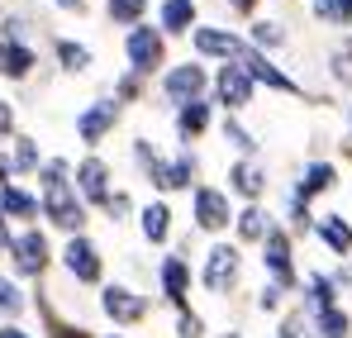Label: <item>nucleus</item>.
Segmentation results:
<instances>
[{
    "label": "nucleus",
    "instance_id": "f257e3e1",
    "mask_svg": "<svg viewBox=\"0 0 352 338\" xmlns=\"http://www.w3.org/2000/svg\"><path fill=\"white\" fill-rule=\"evenodd\" d=\"M38 205H43V220L53 229H62L67 238L86 233V200L76 196L72 181H43L38 186Z\"/></svg>",
    "mask_w": 352,
    "mask_h": 338
},
{
    "label": "nucleus",
    "instance_id": "f03ea898",
    "mask_svg": "<svg viewBox=\"0 0 352 338\" xmlns=\"http://www.w3.org/2000/svg\"><path fill=\"white\" fill-rule=\"evenodd\" d=\"M234 196L224 191V186H210V181H200L195 191H190V224L200 229V233H224V229H234Z\"/></svg>",
    "mask_w": 352,
    "mask_h": 338
},
{
    "label": "nucleus",
    "instance_id": "7ed1b4c3",
    "mask_svg": "<svg viewBox=\"0 0 352 338\" xmlns=\"http://www.w3.org/2000/svg\"><path fill=\"white\" fill-rule=\"evenodd\" d=\"M58 262L76 286H105V253H100V243L86 238V233H76V238L62 243Z\"/></svg>",
    "mask_w": 352,
    "mask_h": 338
},
{
    "label": "nucleus",
    "instance_id": "20e7f679",
    "mask_svg": "<svg viewBox=\"0 0 352 338\" xmlns=\"http://www.w3.org/2000/svg\"><path fill=\"white\" fill-rule=\"evenodd\" d=\"M238 277H243V248L238 243H210V253H205V262H200V286L210 291V295H234Z\"/></svg>",
    "mask_w": 352,
    "mask_h": 338
},
{
    "label": "nucleus",
    "instance_id": "39448f33",
    "mask_svg": "<svg viewBox=\"0 0 352 338\" xmlns=\"http://www.w3.org/2000/svg\"><path fill=\"white\" fill-rule=\"evenodd\" d=\"M148 310H153V300H148L143 291H133V286H124V282H105V286H100V315H105L115 329H133V324H143Z\"/></svg>",
    "mask_w": 352,
    "mask_h": 338
},
{
    "label": "nucleus",
    "instance_id": "423d86ee",
    "mask_svg": "<svg viewBox=\"0 0 352 338\" xmlns=\"http://www.w3.org/2000/svg\"><path fill=\"white\" fill-rule=\"evenodd\" d=\"M10 267H14V277H29V282H38V277L53 267V243L43 238L38 224L14 233V243H10Z\"/></svg>",
    "mask_w": 352,
    "mask_h": 338
},
{
    "label": "nucleus",
    "instance_id": "0eeeda50",
    "mask_svg": "<svg viewBox=\"0 0 352 338\" xmlns=\"http://www.w3.org/2000/svg\"><path fill=\"white\" fill-rule=\"evenodd\" d=\"M262 272H267V282H276L286 295L300 291V277H295V238L291 229H272L267 233V243H262Z\"/></svg>",
    "mask_w": 352,
    "mask_h": 338
},
{
    "label": "nucleus",
    "instance_id": "6e6552de",
    "mask_svg": "<svg viewBox=\"0 0 352 338\" xmlns=\"http://www.w3.org/2000/svg\"><path fill=\"white\" fill-rule=\"evenodd\" d=\"M124 53H129V72L133 76H153L167 62V34L148 29V24H133L129 39H124Z\"/></svg>",
    "mask_w": 352,
    "mask_h": 338
},
{
    "label": "nucleus",
    "instance_id": "1a4fd4ad",
    "mask_svg": "<svg viewBox=\"0 0 352 338\" xmlns=\"http://www.w3.org/2000/svg\"><path fill=\"white\" fill-rule=\"evenodd\" d=\"M72 186H76V196L86 200V210H91V205H96V210H105V200L115 196V167H110L100 153H91V158H81V162H76Z\"/></svg>",
    "mask_w": 352,
    "mask_h": 338
},
{
    "label": "nucleus",
    "instance_id": "9d476101",
    "mask_svg": "<svg viewBox=\"0 0 352 338\" xmlns=\"http://www.w3.org/2000/svg\"><path fill=\"white\" fill-rule=\"evenodd\" d=\"M148 186H157L162 196H176V191H195L200 186V158L190 153V148H181L172 158H162L153 176H148Z\"/></svg>",
    "mask_w": 352,
    "mask_h": 338
},
{
    "label": "nucleus",
    "instance_id": "9b49d317",
    "mask_svg": "<svg viewBox=\"0 0 352 338\" xmlns=\"http://www.w3.org/2000/svg\"><path fill=\"white\" fill-rule=\"evenodd\" d=\"M190 286H195V272H190V257L186 253H167L157 262V291L172 310H190Z\"/></svg>",
    "mask_w": 352,
    "mask_h": 338
},
{
    "label": "nucleus",
    "instance_id": "f8f14e48",
    "mask_svg": "<svg viewBox=\"0 0 352 338\" xmlns=\"http://www.w3.org/2000/svg\"><path fill=\"white\" fill-rule=\"evenodd\" d=\"M205 91H210V72H205L200 62L167 67V76H162V96L172 101L176 110H181V105H190V101H205Z\"/></svg>",
    "mask_w": 352,
    "mask_h": 338
},
{
    "label": "nucleus",
    "instance_id": "ddd939ff",
    "mask_svg": "<svg viewBox=\"0 0 352 338\" xmlns=\"http://www.w3.org/2000/svg\"><path fill=\"white\" fill-rule=\"evenodd\" d=\"M115 124H119V101H91V105L76 110V138L96 153L115 134Z\"/></svg>",
    "mask_w": 352,
    "mask_h": 338
},
{
    "label": "nucleus",
    "instance_id": "4468645a",
    "mask_svg": "<svg viewBox=\"0 0 352 338\" xmlns=\"http://www.w3.org/2000/svg\"><path fill=\"white\" fill-rule=\"evenodd\" d=\"M252 91H257V81L248 76V67H238V62H224V67H219V76H214V101L229 114L248 110V105H252Z\"/></svg>",
    "mask_w": 352,
    "mask_h": 338
},
{
    "label": "nucleus",
    "instance_id": "2eb2a0df",
    "mask_svg": "<svg viewBox=\"0 0 352 338\" xmlns=\"http://www.w3.org/2000/svg\"><path fill=\"white\" fill-rule=\"evenodd\" d=\"M267 186H272V181H267V167H262L257 158H238L234 167H229V186H224V191L238 196L243 205H262Z\"/></svg>",
    "mask_w": 352,
    "mask_h": 338
},
{
    "label": "nucleus",
    "instance_id": "dca6fc26",
    "mask_svg": "<svg viewBox=\"0 0 352 338\" xmlns=\"http://www.w3.org/2000/svg\"><path fill=\"white\" fill-rule=\"evenodd\" d=\"M234 62H238V67H248V76H252L257 86H272V91H286V96H295V91H300V86H295V81L281 72V67H276V62H272V57L257 53V48H248V43H243V53H238Z\"/></svg>",
    "mask_w": 352,
    "mask_h": 338
},
{
    "label": "nucleus",
    "instance_id": "f3484780",
    "mask_svg": "<svg viewBox=\"0 0 352 338\" xmlns=\"http://www.w3.org/2000/svg\"><path fill=\"white\" fill-rule=\"evenodd\" d=\"M190 43H195L200 57H224V62H234L243 53V39L229 34V29H214V24H195L190 29Z\"/></svg>",
    "mask_w": 352,
    "mask_h": 338
},
{
    "label": "nucleus",
    "instance_id": "a211bd4d",
    "mask_svg": "<svg viewBox=\"0 0 352 338\" xmlns=\"http://www.w3.org/2000/svg\"><path fill=\"white\" fill-rule=\"evenodd\" d=\"M276 229V220H272V210L267 205H243L234 215V238H238V248H248V243H267V233Z\"/></svg>",
    "mask_w": 352,
    "mask_h": 338
},
{
    "label": "nucleus",
    "instance_id": "6ab92c4d",
    "mask_svg": "<svg viewBox=\"0 0 352 338\" xmlns=\"http://www.w3.org/2000/svg\"><path fill=\"white\" fill-rule=\"evenodd\" d=\"M172 205L167 200H148L143 210H138V233H143V243H153V248H167L172 243Z\"/></svg>",
    "mask_w": 352,
    "mask_h": 338
},
{
    "label": "nucleus",
    "instance_id": "aec40b11",
    "mask_svg": "<svg viewBox=\"0 0 352 338\" xmlns=\"http://www.w3.org/2000/svg\"><path fill=\"white\" fill-rule=\"evenodd\" d=\"M338 295H343V291L333 282V272H309V277L300 282V300H305L300 310H305V315H319V310L338 305Z\"/></svg>",
    "mask_w": 352,
    "mask_h": 338
},
{
    "label": "nucleus",
    "instance_id": "412c9836",
    "mask_svg": "<svg viewBox=\"0 0 352 338\" xmlns=\"http://www.w3.org/2000/svg\"><path fill=\"white\" fill-rule=\"evenodd\" d=\"M0 210H5V220H24V224H34V220L43 215L38 196H34L29 186H19V181H5V186H0Z\"/></svg>",
    "mask_w": 352,
    "mask_h": 338
},
{
    "label": "nucleus",
    "instance_id": "4be33fe9",
    "mask_svg": "<svg viewBox=\"0 0 352 338\" xmlns=\"http://www.w3.org/2000/svg\"><path fill=\"white\" fill-rule=\"evenodd\" d=\"M333 186H338V167L324 162V158H314V162H305V171H300V181H295L291 191L300 200H314V196H329Z\"/></svg>",
    "mask_w": 352,
    "mask_h": 338
},
{
    "label": "nucleus",
    "instance_id": "5701e85b",
    "mask_svg": "<svg viewBox=\"0 0 352 338\" xmlns=\"http://www.w3.org/2000/svg\"><path fill=\"white\" fill-rule=\"evenodd\" d=\"M314 238H319L333 257H343V262L352 257V224L343 215H319V220H314Z\"/></svg>",
    "mask_w": 352,
    "mask_h": 338
},
{
    "label": "nucleus",
    "instance_id": "b1692460",
    "mask_svg": "<svg viewBox=\"0 0 352 338\" xmlns=\"http://www.w3.org/2000/svg\"><path fill=\"white\" fill-rule=\"evenodd\" d=\"M210 119H214V105H210V101H190V105H181V110H176V138H181V143L205 138V134H210Z\"/></svg>",
    "mask_w": 352,
    "mask_h": 338
},
{
    "label": "nucleus",
    "instance_id": "393cba45",
    "mask_svg": "<svg viewBox=\"0 0 352 338\" xmlns=\"http://www.w3.org/2000/svg\"><path fill=\"white\" fill-rule=\"evenodd\" d=\"M34 67H38V53H34L29 43H0V76L24 81Z\"/></svg>",
    "mask_w": 352,
    "mask_h": 338
},
{
    "label": "nucleus",
    "instance_id": "a878e982",
    "mask_svg": "<svg viewBox=\"0 0 352 338\" xmlns=\"http://www.w3.org/2000/svg\"><path fill=\"white\" fill-rule=\"evenodd\" d=\"M309 324H314V338H352V315L343 305H329V310L309 315Z\"/></svg>",
    "mask_w": 352,
    "mask_h": 338
},
{
    "label": "nucleus",
    "instance_id": "bb28decb",
    "mask_svg": "<svg viewBox=\"0 0 352 338\" xmlns=\"http://www.w3.org/2000/svg\"><path fill=\"white\" fill-rule=\"evenodd\" d=\"M157 19H162V34H190L195 29V0H162Z\"/></svg>",
    "mask_w": 352,
    "mask_h": 338
},
{
    "label": "nucleus",
    "instance_id": "cd10ccee",
    "mask_svg": "<svg viewBox=\"0 0 352 338\" xmlns=\"http://www.w3.org/2000/svg\"><path fill=\"white\" fill-rule=\"evenodd\" d=\"M10 162H14V176H38L48 158H43V148H38L34 138L14 134V153H10Z\"/></svg>",
    "mask_w": 352,
    "mask_h": 338
},
{
    "label": "nucleus",
    "instance_id": "c85d7f7f",
    "mask_svg": "<svg viewBox=\"0 0 352 338\" xmlns=\"http://www.w3.org/2000/svg\"><path fill=\"white\" fill-rule=\"evenodd\" d=\"M24 310H29V295L19 291V282L14 277H0V324H14Z\"/></svg>",
    "mask_w": 352,
    "mask_h": 338
},
{
    "label": "nucleus",
    "instance_id": "c756f323",
    "mask_svg": "<svg viewBox=\"0 0 352 338\" xmlns=\"http://www.w3.org/2000/svg\"><path fill=\"white\" fill-rule=\"evenodd\" d=\"M314 220H319V215H314V210H309V200H300V196H286V229H291V238L295 233H314Z\"/></svg>",
    "mask_w": 352,
    "mask_h": 338
},
{
    "label": "nucleus",
    "instance_id": "7c9ffc66",
    "mask_svg": "<svg viewBox=\"0 0 352 338\" xmlns=\"http://www.w3.org/2000/svg\"><path fill=\"white\" fill-rule=\"evenodd\" d=\"M58 62H62V72L81 76V72H91V48L86 43H72V39H58Z\"/></svg>",
    "mask_w": 352,
    "mask_h": 338
},
{
    "label": "nucleus",
    "instance_id": "2f4dec72",
    "mask_svg": "<svg viewBox=\"0 0 352 338\" xmlns=\"http://www.w3.org/2000/svg\"><path fill=\"white\" fill-rule=\"evenodd\" d=\"M224 143H229L234 153H243V158H257V148H262V143H257V134H252V129H243L234 114L224 119Z\"/></svg>",
    "mask_w": 352,
    "mask_h": 338
},
{
    "label": "nucleus",
    "instance_id": "473e14b6",
    "mask_svg": "<svg viewBox=\"0 0 352 338\" xmlns=\"http://www.w3.org/2000/svg\"><path fill=\"white\" fill-rule=\"evenodd\" d=\"M143 10H148V0H105V14L115 24H129V29L143 19Z\"/></svg>",
    "mask_w": 352,
    "mask_h": 338
},
{
    "label": "nucleus",
    "instance_id": "72a5a7b5",
    "mask_svg": "<svg viewBox=\"0 0 352 338\" xmlns=\"http://www.w3.org/2000/svg\"><path fill=\"white\" fill-rule=\"evenodd\" d=\"M276 338H314V324H309V315H305V310H291V315H281V324H276Z\"/></svg>",
    "mask_w": 352,
    "mask_h": 338
},
{
    "label": "nucleus",
    "instance_id": "f704fd0d",
    "mask_svg": "<svg viewBox=\"0 0 352 338\" xmlns=\"http://www.w3.org/2000/svg\"><path fill=\"white\" fill-rule=\"evenodd\" d=\"M286 43V29L281 24H272V19H257L252 24V48L262 53V48H281Z\"/></svg>",
    "mask_w": 352,
    "mask_h": 338
},
{
    "label": "nucleus",
    "instance_id": "c9c22d12",
    "mask_svg": "<svg viewBox=\"0 0 352 338\" xmlns=\"http://www.w3.org/2000/svg\"><path fill=\"white\" fill-rule=\"evenodd\" d=\"M314 14L329 24H352V0H314Z\"/></svg>",
    "mask_w": 352,
    "mask_h": 338
},
{
    "label": "nucleus",
    "instance_id": "e433bc0d",
    "mask_svg": "<svg viewBox=\"0 0 352 338\" xmlns=\"http://www.w3.org/2000/svg\"><path fill=\"white\" fill-rule=\"evenodd\" d=\"M257 310H262V315H281V310H286V291H281L276 282H262V291H257Z\"/></svg>",
    "mask_w": 352,
    "mask_h": 338
},
{
    "label": "nucleus",
    "instance_id": "4c0bfd02",
    "mask_svg": "<svg viewBox=\"0 0 352 338\" xmlns=\"http://www.w3.org/2000/svg\"><path fill=\"white\" fill-rule=\"evenodd\" d=\"M100 215H105L110 224H124V220L133 215V196H129V191H115V196L105 200V210H100Z\"/></svg>",
    "mask_w": 352,
    "mask_h": 338
},
{
    "label": "nucleus",
    "instance_id": "58836bf2",
    "mask_svg": "<svg viewBox=\"0 0 352 338\" xmlns=\"http://www.w3.org/2000/svg\"><path fill=\"white\" fill-rule=\"evenodd\" d=\"M176 338H205V315L176 310Z\"/></svg>",
    "mask_w": 352,
    "mask_h": 338
},
{
    "label": "nucleus",
    "instance_id": "ea45409f",
    "mask_svg": "<svg viewBox=\"0 0 352 338\" xmlns=\"http://www.w3.org/2000/svg\"><path fill=\"white\" fill-rule=\"evenodd\" d=\"M138 96H143V76L129 72V76H119V81H115V101H119V105H124V101H138Z\"/></svg>",
    "mask_w": 352,
    "mask_h": 338
},
{
    "label": "nucleus",
    "instance_id": "a19ab883",
    "mask_svg": "<svg viewBox=\"0 0 352 338\" xmlns=\"http://www.w3.org/2000/svg\"><path fill=\"white\" fill-rule=\"evenodd\" d=\"M5 138H14V105L0 96V143H5Z\"/></svg>",
    "mask_w": 352,
    "mask_h": 338
},
{
    "label": "nucleus",
    "instance_id": "79ce46f5",
    "mask_svg": "<svg viewBox=\"0 0 352 338\" xmlns=\"http://www.w3.org/2000/svg\"><path fill=\"white\" fill-rule=\"evenodd\" d=\"M348 53H352V39H348ZM333 76H338V81H352V62L343 53L333 57Z\"/></svg>",
    "mask_w": 352,
    "mask_h": 338
},
{
    "label": "nucleus",
    "instance_id": "37998d69",
    "mask_svg": "<svg viewBox=\"0 0 352 338\" xmlns=\"http://www.w3.org/2000/svg\"><path fill=\"white\" fill-rule=\"evenodd\" d=\"M0 338H38V334H29L24 324H0Z\"/></svg>",
    "mask_w": 352,
    "mask_h": 338
},
{
    "label": "nucleus",
    "instance_id": "c03bdc74",
    "mask_svg": "<svg viewBox=\"0 0 352 338\" xmlns=\"http://www.w3.org/2000/svg\"><path fill=\"white\" fill-rule=\"evenodd\" d=\"M333 282H338V291H352V267H348V262L333 272Z\"/></svg>",
    "mask_w": 352,
    "mask_h": 338
},
{
    "label": "nucleus",
    "instance_id": "a18cd8bd",
    "mask_svg": "<svg viewBox=\"0 0 352 338\" xmlns=\"http://www.w3.org/2000/svg\"><path fill=\"white\" fill-rule=\"evenodd\" d=\"M10 243H14V233H10V220H5V210H0V248L10 253Z\"/></svg>",
    "mask_w": 352,
    "mask_h": 338
},
{
    "label": "nucleus",
    "instance_id": "49530a36",
    "mask_svg": "<svg viewBox=\"0 0 352 338\" xmlns=\"http://www.w3.org/2000/svg\"><path fill=\"white\" fill-rule=\"evenodd\" d=\"M229 10H238V14H248V10H257V0H229Z\"/></svg>",
    "mask_w": 352,
    "mask_h": 338
},
{
    "label": "nucleus",
    "instance_id": "de8ad7c7",
    "mask_svg": "<svg viewBox=\"0 0 352 338\" xmlns=\"http://www.w3.org/2000/svg\"><path fill=\"white\" fill-rule=\"evenodd\" d=\"M58 10H76V14H81V10H86V0H58Z\"/></svg>",
    "mask_w": 352,
    "mask_h": 338
},
{
    "label": "nucleus",
    "instance_id": "09e8293b",
    "mask_svg": "<svg viewBox=\"0 0 352 338\" xmlns=\"http://www.w3.org/2000/svg\"><path fill=\"white\" fill-rule=\"evenodd\" d=\"M219 338H248V334H243V329H224Z\"/></svg>",
    "mask_w": 352,
    "mask_h": 338
},
{
    "label": "nucleus",
    "instance_id": "8fccbe9b",
    "mask_svg": "<svg viewBox=\"0 0 352 338\" xmlns=\"http://www.w3.org/2000/svg\"><path fill=\"white\" fill-rule=\"evenodd\" d=\"M100 338H124V334H100Z\"/></svg>",
    "mask_w": 352,
    "mask_h": 338
},
{
    "label": "nucleus",
    "instance_id": "3c124183",
    "mask_svg": "<svg viewBox=\"0 0 352 338\" xmlns=\"http://www.w3.org/2000/svg\"><path fill=\"white\" fill-rule=\"evenodd\" d=\"M348 153H352V143H348Z\"/></svg>",
    "mask_w": 352,
    "mask_h": 338
}]
</instances>
